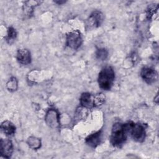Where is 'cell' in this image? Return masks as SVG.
<instances>
[{"instance_id": "cell-1", "label": "cell", "mask_w": 159, "mask_h": 159, "mask_svg": "<svg viewBox=\"0 0 159 159\" xmlns=\"http://www.w3.org/2000/svg\"><path fill=\"white\" fill-rule=\"evenodd\" d=\"M127 135L125 124L116 122L113 125L112 128L111 143L114 147H120L126 141Z\"/></svg>"}, {"instance_id": "cell-2", "label": "cell", "mask_w": 159, "mask_h": 159, "mask_svg": "<svg viewBox=\"0 0 159 159\" xmlns=\"http://www.w3.org/2000/svg\"><path fill=\"white\" fill-rule=\"evenodd\" d=\"M115 73L110 66L103 68L98 75V84L99 87L104 90H109L114 83Z\"/></svg>"}, {"instance_id": "cell-3", "label": "cell", "mask_w": 159, "mask_h": 159, "mask_svg": "<svg viewBox=\"0 0 159 159\" xmlns=\"http://www.w3.org/2000/svg\"><path fill=\"white\" fill-rule=\"evenodd\" d=\"M127 131V134L136 142H142L144 141L146 132L143 125L139 123H134L133 122H129L125 124Z\"/></svg>"}, {"instance_id": "cell-4", "label": "cell", "mask_w": 159, "mask_h": 159, "mask_svg": "<svg viewBox=\"0 0 159 159\" xmlns=\"http://www.w3.org/2000/svg\"><path fill=\"white\" fill-rule=\"evenodd\" d=\"M82 43V38L78 30L69 32L66 35V45L71 48L76 50Z\"/></svg>"}, {"instance_id": "cell-5", "label": "cell", "mask_w": 159, "mask_h": 159, "mask_svg": "<svg viewBox=\"0 0 159 159\" xmlns=\"http://www.w3.org/2000/svg\"><path fill=\"white\" fill-rule=\"evenodd\" d=\"M140 75L142 79L148 84H150L158 80V73L155 69L151 67H144L142 69Z\"/></svg>"}, {"instance_id": "cell-6", "label": "cell", "mask_w": 159, "mask_h": 159, "mask_svg": "<svg viewBox=\"0 0 159 159\" xmlns=\"http://www.w3.org/2000/svg\"><path fill=\"white\" fill-rule=\"evenodd\" d=\"M0 145V152L1 156L7 158H10L13 152V145L12 142L7 139H1Z\"/></svg>"}, {"instance_id": "cell-7", "label": "cell", "mask_w": 159, "mask_h": 159, "mask_svg": "<svg viewBox=\"0 0 159 159\" xmlns=\"http://www.w3.org/2000/svg\"><path fill=\"white\" fill-rule=\"evenodd\" d=\"M47 124L51 127H57L59 125V116L57 112L54 109H50L45 116Z\"/></svg>"}, {"instance_id": "cell-8", "label": "cell", "mask_w": 159, "mask_h": 159, "mask_svg": "<svg viewBox=\"0 0 159 159\" xmlns=\"http://www.w3.org/2000/svg\"><path fill=\"white\" fill-rule=\"evenodd\" d=\"M102 140V132L98 131L89 135L86 138V143L91 147L95 148L99 145Z\"/></svg>"}, {"instance_id": "cell-9", "label": "cell", "mask_w": 159, "mask_h": 159, "mask_svg": "<svg viewBox=\"0 0 159 159\" xmlns=\"http://www.w3.org/2000/svg\"><path fill=\"white\" fill-rule=\"evenodd\" d=\"M17 60L22 65H28L31 61L30 52L26 48L19 49L17 53Z\"/></svg>"}, {"instance_id": "cell-10", "label": "cell", "mask_w": 159, "mask_h": 159, "mask_svg": "<svg viewBox=\"0 0 159 159\" xmlns=\"http://www.w3.org/2000/svg\"><path fill=\"white\" fill-rule=\"evenodd\" d=\"M81 105L85 108H91L94 106V96L89 93H83L80 98Z\"/></svg>"}, {"instance_id": "cell-11", "label": "cell", "mask_w": 159, "mask_h": 159, "mask_svg": "<svg viewBox=\"0 0 159 159\" xmlns=\"http://www.w3.org/2000/svg\"><path fill=\"white\" fill-rule=\"evenodd\" d=\"M103 19L104 17L102 12L98 11H96L91 14V16L89 17L88 21L91 25L97 27L102 24Z\"/></svg>"}, {"instance_id": "cell-12", "label": "cell", "mask_w": 159, "mask_h": 159, "mask_svg": "<svg viewBox=\"0 0 159 159\" xmlns=\"http://www.w3.org/2000/svg\"><path fill=\"white\" fill-rule=\"evenodd\" d=\"M1 130L6 135H12L16 132L15 125L9 120H5L1 125Z\"/></svg>"}, {"instance_id": "cell-13", "label": "cell", "mask_w": 159, "mask_h": 159, "mask_svg": "<svg viewBox=\"0 0 159 159\" xmlns=\"http://www.w3.org/2000/svg\"><path fill=\"white\" fill-rule=\"evenodd\" d=\"M27 143L29 147L33 149H38L40 147L41 142L38 138L34 137H30L27 140Z\"/></svg>"}, {"instance_id": "cell-14", "label": "cell", "mask_w": 159, "mask_h": 159, "mask_svg": "<svg viewBox=\"0 0 159 159\" xmlns=\"http://www.w3.org/2000/svg\"><path fill=\"white\" fill-rule=\"evenodd\" d=\"M16 37H17V32H16V29H14L12 27H9L8 30H7V36L6 37V41L9 43L11 44L16 39Z\"/></svg>"}, {"instance_id": "cell-15", "label": "cell", "mask_w": 159, "mask_h": 159, "mask_svg": "<svg viewBox=\"0 0 159 159\" xmlns=\"http://www.w3.org/2000/svg\"><path fill=\"white\" fill-rule=\"evenodd\" d=\"M106 97L102 93H98L96 95H94V106H99L102 104L105 101Z\"/></svg>"}, {"instance_id": "cell-16", "label": "cell", "mask_w": 159, "mask_h": 159, "mask_svg": "<svg viewBox=\"0 0 159 159\" xmlns=\"http://www.w3.org/2000/svg\"><path fill=\"white\" fill-rule=\"evenodd\" d=\"M108 55V52L106 48H99L96 52V58L100 60H104Z\"/></svg>"}, {"instance_id": "cell-17", "label": "cell", "mask_w": 159, "mask_h": 159, "mask_svg": "<svg viewBox=\"0 0 159 159\" xmlns=\"http://www.w3.org/2000/svg\"><path fill=\"white\" fill-rule=\"evenodd\" d=\"M7 88L10 91H14L17 88V81L16 78L12 77L7 83Z\"/></svg>"}, {"instance_id": "cell-18", "label": "cell", "mask_w": 159, "mask_h": 159, "mask_svg": "<svg viewBox=\"0 0 159 159\" xmlns=\"http://www.w3.org/2000/svg\"><path fill=\"white\" fill-rule=\"evenodd\" d=\"M56 3H58V4H61V3H64L65 1H55Z\"/></svg>"}]
</instances>
